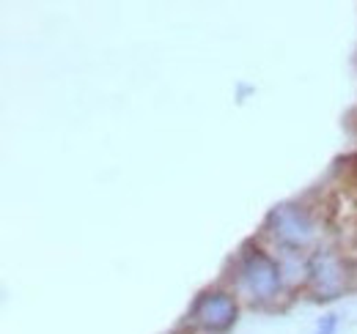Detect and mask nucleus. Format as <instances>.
<instances>
[{"mask_svg":"<svg viewBox=\"0 0 357 334\" xmlns=\"http://www.w3.org/2000/svg\"><path fill=\"white\" fill-rule=\"evenodd\" d=\"M239 280L253 301H269L280 291V266L261 250H245L239 257Z\"/></svg>","mask_w":357,"mask_h":334,"instance_id":"nucleus-2","label":"nucleus"},{"mask_svg":"<svg viewBox=\"0 0 357 334\" xmlns=\"http://www.w3.org/2000/svg\"><path fill=\"white\" fill-rule=\"evenodd\" d=\"M308 283L316 299H338L349 283L347 260L333 250L313 252L311 263H308Z\"/></svg>","mask_w":357,"mask_h":334,"instance_id":"nucleus-3","label":"nucleus"},{"mask_svg":"<svg viewBox=\"0 0 357 334\" xmlns=\"http://www.w3.org/2000/svg\"><path fill=\"white\" fill-rule=\"evenodd\" d=\"M338 326H341V318H338L335 312H330V315H324V318L319 321L316 334H338Z\"/></svg>","mask_w":357,"mask_h":334,"instance_id":"nucleus-5","label":"nucleus"},{"mask_svg":"<svg viewBox=\"0 0 357 334\" xmlns=\"http://www.w3.org/2000/svg\"><path fill=\"white\" fill-rule=\"evenodd\" d=\"M267 230L272 239L291 252L308 250L316 241V222L300 203H280L269 211Z\"/></svg>","mask_w":357,"mask_h":334,"instance_id":"nucleus-1","label":"nucleus"},{"mask_svg":"<svg viewBox=\"0 0 357 334\" xmlns=\"http://www.w3.org/2000/svg\"><path fill=\"white\" fill-rule=\"evenodd\" d=\"M190 315L206 332H228L234 326V321H236V301H234L231 293L225 291H206L195 299Z\"/></svg>","mask_w":357,"mask_h":334,"instance_id":"nucleus-4","label":"nucleus"}]
</instances>
